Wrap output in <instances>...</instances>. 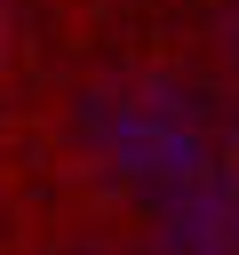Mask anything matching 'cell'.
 I'll return each instance as SVG.
<instances>
[{"mask_svg":"<svg viewBox=\"0 0 239 255\" xmlns=\"http://www.w3.org/2000/svg\"><path fill=\"white\" fill-rule=\"evenodd\" d=\"M167 255H239V183L207 175L167 199Z\"/></svg>","mask_w":239,"mask_h":255,"instance_id":"6da1fadb","label":"cell"},{"mask_svg":"<svg viewBox=\"0 0 239 255\" xmlns=\"http://www.w3.org/2000/svg\"><path fill=\"white\" fill-rule=\"evenodd\" d=\"M231 48H239V24H231Z\"/></svg>","mask_w":239,"mask_h":255,"instance_id":"7a4b0ae2","label":"cell"}]
</instances>
